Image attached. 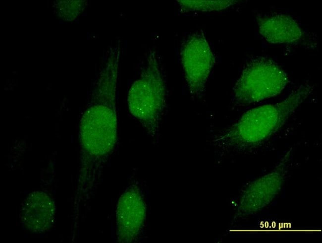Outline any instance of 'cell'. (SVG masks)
Masks as SVG:
<instances>
[{
  "instance_id": "obj_4",
  "label": "cell",
  "mask_w": 322,
  "mask_h": 243,
  "mask_svg": "<svg viewBox=\"0 0 322 243\" xmlns=\"http://www.w3.org/2000/svg\"><path fill=\"white\" fill-rule=\"evenodd\" d=\"M288 83L285 71L274 61L264 57L251 59L232 89L231 103L243 107L276 96Z\"/></svg>"
},
{
  "instance_id": "obj_5",
  "label": "cell",
  "mask_w": 322,
  "mask_h": 243,
  "mask_svg": "<svg viewBox=\"0 0 322 243\" xmlns=\"http://www.w3.org/2000/svg\"><path fill=\"white\" fill-rule=\"evenodd\" d=\"M292 159L291 148L271 172L244 188L238 197L232 223L253 215L273 200L285 181Z\"/></svg>"
},
{
  "instance_id": "obj_9",
  "label": "cell",
  "mask_w": 322,
  "mask_h": 243,
  "mask_svg": "<svg viewBox=\"0 0 322 243\" xmlns=\"http://www.w3.org/2000/svg\"><path fill=\"white\" fill-rule=\"evenodd\" d=\"M55 207L51 198L42 191H34L23 202L20 218L23 226L33 233H41L54 222Z\"/></svg>"
},
{
  "instance_id": "obj_2",
  "label": "cell",
  "mask_w": 322,
  "mask_h": 243,
  "mask_svg": "<svg viewBox=\"0 0 322 243\" xmlns=\"http://www.w3.org/2000/svg\"><path fill=\"white\" fill-rule=\"evenodd\" d=\"M117 82H98L90 106L81 121L82 146L92 159H100L112 150L116 141Z\"/></svg>"
},
{
  "instance_id": "obj_7",
  "label": "cell",
  "mask_w": 322,
  "mask_h": 243,
  "mask_svg": "<svg viewBox=\"0 0 322 243\" xmlns=\"http://www.w3.org/2000/svg\"><path fill=\"white\" fill-rule=\"evenodd\" d=\"M146 213L145 203L138 188L127 189L121 196L116 211L119 241L130 242L137 236L144 224Z\"/></svg>"
},
{
  "instance_id": "obj_3",
  "label": "cell",
  "mask_w": 322,
  "mask_h": 243,
  "mask_svg": "<svg viewBox=\"0 0 322 243\" xmlns=\"http://www.w3.org/2000/svg\"><path fill=\"white\" fill-rule=\"evenodd\" d=\"M131 114L153 138L158 137L166 107V88L163 70L156 51L150 49L139 77L127 95Z\"/></svg>"
},
{
  "instance_id": "obj_10",
  "label": "cell",
  "mask_w": 322,
  "mask_h": 243,
  "mask_svg": "<svg viewBox=\"0 0 322 243\" xmlns=\"http://www.w3.org/2000/svg\"><path fill=\"white\" fill-rule=\"evenodd\" d=\"M181 12H212L225 9L237 3L236 0H177Z\"/></svg>"
},
{
  "instance_id": "obj_8",
  "label": "cell",
  "mask_w": 322,
  "mask_h": 243,
  "mask_svg": "<svg viewBox=\"0 0 322 243\" xmlns=\"http://www.w3.org/2000/svg\"><path fill=\"white\" fill-rule=\"evenodd\" d=\"M256 19L260 33L269 43L298 44L306 38L299 23L290 15H258Z\"/></svg>"
},
{
  "instance_id": "obj_6",
  "label": "cell",
  "mask_w": 322,
  "mask_h": 243,
  "mask_svg": "<svg viewBox=\"0 0 322 243\" xmlns=\"http://www.w3.org/2000/svg\"><path fill=\"white\" fill-rule=\"evenodd\" d=\"M180 58L190 93L197 98L203 97L215 58L202 30L184 39Z\"/></svg>"
},
{
  "instance_id": "obj_1",
  "label": "cell",
  "mask_w": 322,
  "mask_h": 243,
  "mask_svg": "<svg viewBox=\"0 0 322 243\" xmlns=\"http://www.w3.org/2000/svg\"><path fill=\"white\" fill-rule=\"evenodd\" d=\"M313 90L312 85H301L280 102L247 111L236 122L215 135L213 145L221 155L244 152L258 147L284 125Z\"/></svg>"
}]
</instances>
